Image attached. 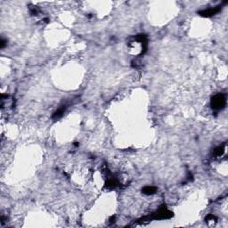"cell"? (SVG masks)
I'll return each mask as SVG.
<instances>
[{"label": "cell", "mask_w": 228, "mask_h": 228, "mask_svg": "<svg viewBox=\"0 0 228 228\" xmlns=\"http://www.w3.org/2000/svg\"><path fill=\"white\" fill-rule=\"evenodd\" d=\"M225 103V97L222 95H216L215 98H214V100H213V106L214 108H216V109H218V108H222Z\"/></svg>", "instance_id": "cell-1"}, {"label": "cell", "mask_w": 228, "mask_h": 228, "mask_svg": "<svg viewBox=\"0 0 228 228\" xmlns=\"http://www.w3.org/2000/svg\"><path fill=\"white\" fill-rule=\"evenodd\" d=\"M156 191V189L154 187H152V186H147L144 189V193H146V194H152L154 192Z\"/></svg>", "instance_id": "cell-2"}]
</instances>
